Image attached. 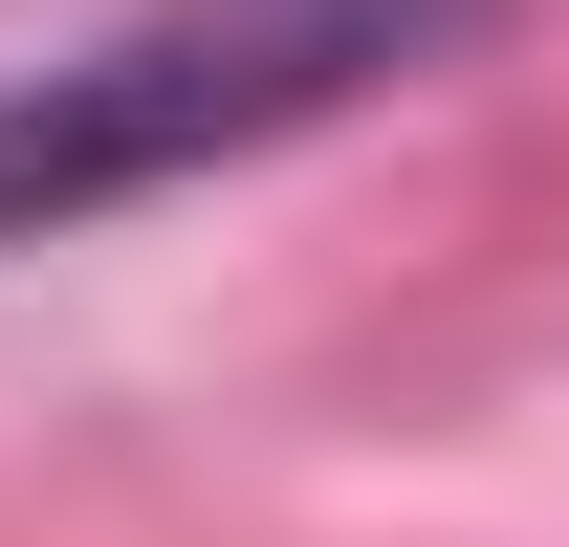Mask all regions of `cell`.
Listing matches in <instances>:
<instances>
[{"mask_svg": "<svg viewBox=\"0 0 569 547\" xmlns=\"http://www.w3.org/2000/svg\"><path fill=\"white\" fill-rule=\"evenodd\" d=\"M503 0H132L110 44H44L0 88V263L22 241H88L132 198H198L241 153H307L395 110V88L482 67Z\"/></svg>", "mask_w": 569, "mask_h": 547, "instance_id": "cell-1", "label": "cell"}]
</instances>
